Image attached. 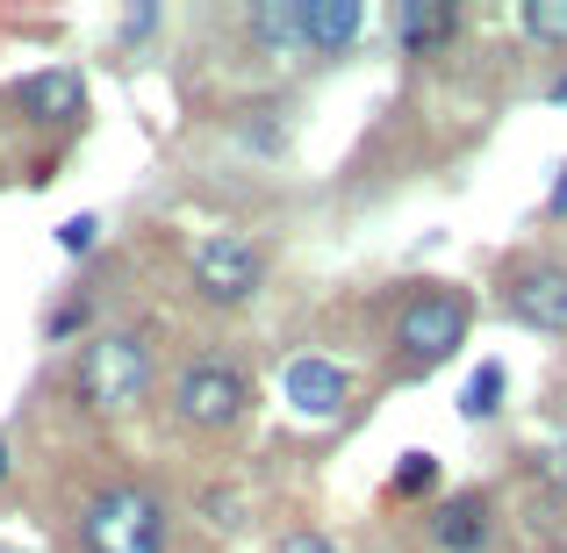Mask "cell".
Here are the masks:
<instances>
[{
	"label": "cell",
	"instance_id": "obj_4",
	"mask_svg": "<svg viewBox=\"0 0 567 553\" xmlns=\"http://www.w3.org/2000/svg\"><path fill=\"white\" fill-rule=\"evenodd\" d=\"M166 402L187 431H230L237 417L251 410V373L237 360H223V352H202V360H187L173 373Z\"/></svg>",
	"mask_w": 567,
	"mask_h": 553
},
{
	"label": "cell",
	"instance_id": "obj_17",
	"mask_svg": "<svg viewBox=\"0 0 567 553\" xmlns=\"http://www.w3.org/2000/svg\"><path fill=\"white\" fill-rule=\"evenodd\" d=\"M94 237H101V216H86V208L58 223V245H65V252H94Z\"/></svg>",
	"mask_w": 567,
	"mask_h": 553
},
{
	"label": "cell",
	"instance_id": "obj_20",
	"mask_svg": "<svg viewBox=\"0 0 567 553\" xmlns=\"http://www.w3.org/2000/svg\"><path fill=\"white\" fill-rule=\"evenodd\" d=\"M80 317H86V309H80V303H65V309L51 317V338H72V331H80Z\"/></svg>",
	"mask_w": 567,
	"mask_h": 553
},
{
	"label": "cell",
	"instance_id": "obj_2",
	"mask_svg": "<svg viewBox=\"0 0 567 553\" xmlns=\"http://www.w3.org/2000/svg\"><path fill=\"white\" fill-rule=\"evenodd\" d=\"M173 511L152 482H109L80 503V553H166Z\"/></svg>",
	"mask_w": 567,
	"mask_h": 553
},
{
	"label": "cell",
	"instance_id": "obj_5",
	"mask_svg": "<svg viewBox=\"0 0 567 553\" xmlns=\"http://www.w3.org/2000/svg\"><path fill=\"white\" fill-rule=\"evenodd\" d=\"M496 303H503V317L525 324V331L567 338V266H560V259H539V252H525V259L503 266Z\"/></svg>",
	"mask_w": 567,
	"mask_h": 553
},
{
	"label": "cell",
	"instance_id": "obj_16",
	"mask_svg": "<svg viewBox=\"0 0 567 553\" xmlns=\"http://www.w3.org/2000/svg\"><path fill=\"white\" fill-rule=\"evenodd\" d=\"M266 553H346V546H338L331 532H317V525H295V532H280Z\"/></svg>",
	"mask_w": 567,
	"mask_h": 553
},
{
	"label": "cell",
	"instance_id": "obj_13",
	"mask_svg": "<svg viewBox=\"0 0 567 553\" xmlns=\"http://www.w3.org/2000/svg\"><path fill=\"white\" fill-rule=\"evenodd\" d=\"M503 388H511V367L482 360V367L467 373V388H460V417H467V424H488V417L503 410Z\"/></svg>",
	"mask_w": 567,
	"mask_h": 553
},
{
	"label": "cell",
	"instance_id": "obj_18",
	"mask_svg": "<svg viewBox=\"0 0 567 553\" xmlns=\"http://www.w3.org/2000/svg\"><path fill=\"white\" fill-rule=\"evenodd\" d=\"M202 511H208V525H237V496H223V489H208Z\"/></svg>",
	"mask_w": 567,
	"mask_h": 553
},
{
	"label": "cell",
	"instance_id": "obj_24",
	"mask_svg": "<svg viewBox=\"0 0 567 553\" xmlns=\"http://www.w3.org/2000/svg\"><path fill=\"white\" fill-rule=\"evenodd\" d=\"M0 482H8V439H0Z\"/></svg>",
	"mask_w": 567,
	"mask_h": 553
},
{
	"label": "cell",
	"instance_id": "obj_6",
	"mask_svg": "<svg viewBox=\"0 0 567 553\" xmlns=\"http://www.w3.org/2000/svg\"><path fill=\"white\" fill-rule=\"evenodd\" d=\"M259 288H266V245H251V237H237V231H216L208 245H194V295H202V303L237 309Z\"/></svg>",
	"mask_w": 567,
	"mask_h": 553
},
{
	"label": "cell",
	"instance_id": "obj_12",
	"mask_svg": "<svg viewBox=\"0 0 567 553\" xmlns=\"http://www.w3.org/2000/svg\"><path fill=\"white\" fill-rule=\"evenodd\" d=\"M245 29L259 43V58H302V0H251Z\"/></svg>",
	"mask_w": 567,
	"mask_h": 553
},
{
	"label": "cell",
	"instance_id": "obj_8",
	"mask_svg": "<svg viewBox=\"0 0 567 553\" xmlns=\"http://www.w3.org/2000/svg\"><path fill=\"white\" fill-rule=\"evenodd\" d=\"M280 396L295 402V417H309V424H323V417L346 410L352 381L338 360H323V352H302V360H288V373H280Z\"/></svg>",
	"mask_w": 567,
	"mask_h": 553
},
{
	"label": "cell",
	"instance_id": "obj_11",
	"mask_svg": "<svg viewBox=\"0 0 567 553\" xmlns=\"http://www.w3.org/2000/svg\"><path fill=\"white\" fill-rule=\"evenodd\" d=\"M360 29H367V8H360V0H302V51L338 58V51H352V43H360Z\"/></svg>",
	"mask_w": 567,
	"mask_h": 553
},
{
	"label": "cell",
	"instance_id": "obj_1",
	"mask_svg": "<svg viewBox=\"0 0 567 553\" xmlns=\"http://www.w3.org/2000/svg\"><path fill=\"white\" fill-rule=\"evenodd\" d=\"M152 381H158V352H152L144 331H101V338H86L80 360H72V396H80L94 417L144 410Z\"/></svg>",
	"mask_w": 567,
	"mask_h": 553
},
{
	"label": "cell",
	"instance_id": "obj_14",
	"mask_svg": "<svg viewBox=\"0 0 567 553\" xmlns=\"http://www.w3.org/2000/svg\"><path fill=\"white\" fill-rule=\"evenodd\" d=\"M517 29H525L532 43H546V51H567V0H525V8H517Z\"/></svg>",
	"mask_w": 567,
	"mask_h": 553
},
{
	"label": "cell",
	"instance_id": "obj_21",
	"mask_svg": "<svg viewBox=\"0 0 567 553\" xmlns=\"http://www.w3.org/2000/svg\"><path fill=\"white\" fill-rule=\"evenodd\" d=\"M152 29H158V8H137V14L123 22V37H152Z\"/></svg>",
	"mask_w": 567,
	"mask_h": 553
},
{
	"label": "cell",
	"instance_id": "obj_19",
	"mask_svg": "<svg viewBox=\"0 0 567 553\" xmlns=\"http://www.w3.org/2000/svg\"><path fill=\"white\" fill-rule=\"evenodd\" d=\"M539 474H546V482H560V489H567V446H554V453H539Z\"/></svg>",
	"mask_w": 567,
	"mask_h": 553
},
{
	"label": "cell",
	"instance_id": "obj_15",
	"mask_svg": "<svg viewBox=\"0 0 567 553\" xmlns=\"http://www.w3.org/2000/svg\"><path fill=\"white\" fill-rule=\"evenodd\" d=\"M431 482H439V453H424V446H416V453H402V468L388 474V496L410 503V496H424Z\"/></svg>",
	"mask_w": 567,
	"mask_h": 553
},
{
	"label": "cell",
	"instance_id": "obj_23",
	"mask_svg": "<svg viewBox=\"0 0 567 553\" xmlns=\"http://www.w3.org/2000/svg\"><path fill=\"white\" fill-rule=\"evenodd\" d=\"M546 101H560V109H567V72H560V80H554V86H546Z\"/></svg>",
	"mask_w": 567,
	"mask_h": 553
},
{
	"label": "cell",
	"instance_id": "obj_9",
	"mask_svg": "<svg viewBox=\"0 0 567 553\" xmlns=\"http://www.w3.org/2000/svg\"><path fill=\"white\" fill-rule=\"evenodd\" d=\"M388 29H395L402 58H439L445 43L460 37V8L453 0H402V8L388 14Z\"/></svg>",
	"mask_w": 567,
	"mask_h": 553
},
{
	"label": "cell",
	"instance_id": "obj_7",
	"mask_svg": "<svg viewBox=\"0 0 567 553\" xmlns=\"http://www.w3.org/2000/svg\"><path fill=\"white\" fill-rule=\"evenodd\" d=\"M424 532H431V546H439V553H488V532H496V496H488V489H460V496L431 503Z\"/></svg>",
	"mask_w": 567,
	"mask_h": 553
},
{
	"label": "cell",
	"instance_id": "obj_3",
	"mask_svg": "<svg viewBox=\"0 0 567 553\" xmlns=\"http://www.w3.org/2000/svg\"><path fill=\"white\" fill-rule=\"evenodd\" d=\"M474 331V295L453 288V280H416L395 303V360L410 373L453 360V346H467Z\"/></svg>",
	"mask_w": 567,
	"mask_h": 553
},
{
	"label": "cell",
	"instance_id": "obj_22",
	"mask_svg": "<svg viewBox=\"0 0 567 553\" xmlns=\"http://www.w3.org/2000/svg\"><path fill=\"white\" fill-rule=\"evenodd\" d=\"M546 216H554V223L567 216V166H560V181H554V194H546Z\"/></svg>",
	"mask_w": 567,
	"mask_h": 553
},
{
	"label": "cell",
	"instance_id": "obj_10",
	"mask_svg": "<svg viewBox=\"0 0 567 553\" xmlns=\"http://www.w3.org/2000/svg\"><path fill=\"white\" fill-rule=\"evenodd\" d=\"M14 109H22L29 123H72V115L86 109V86H80L72 65H43V72H29V80L14 86Z\"/></svg>",
	"mask_w": 567,
	"mask_h": 553
}]
</instances>
